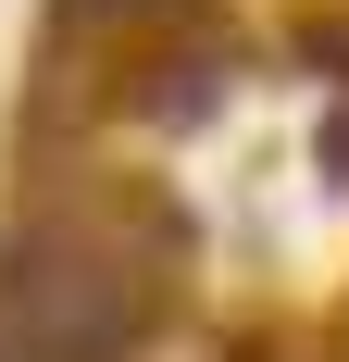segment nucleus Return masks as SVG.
I'll return each mask as SVG.
<instances>
[{
	"instance_id": "f257e3e1",
	"label": "nucleus",
	"mask_w": 349,
	"mask_h": 362,
	"mask_svg": "<svg viewBox=\"0 0 349 362\" xmlns=\"http://www.w3.org/2000/svg\"><path fill=\"white\" fill-rule=\"evenodd\" d=\"M13 313H25V350L100 362L112 325H125V275H100V262H37V288H13Z\"/></svg>"
}]
</instances>
